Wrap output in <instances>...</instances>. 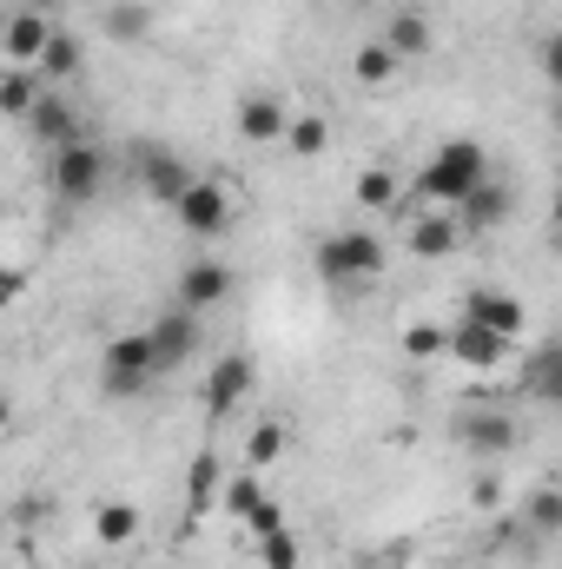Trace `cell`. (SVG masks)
Returning <instances> with one entry per match:
<instances>
[{
  "label": "cell",
  "instance_id": "obj_4",
  "mask_svg": "<svg viewBox=\"0 0 562 569\" xmlns=\"http://www.w3.org/2000/svg\"><path fill=\"white\" fill-rule=\"evenodd\" d=\"M152 378H159V358H152L145 331H127V338H107V351H100V391H107L113 405L140 398V391L152 385Z\"/></svg>",
  "mask_w": 562,
  "mask_h": 569
},
{
  "label": "cell",
  "instance_id": "obj_20",
  "mask_svg": "<svg viewBox=\"0 0 562 569\" xmlns=\"http://www.w3.org/2000/svg\"><path fill=\"white\" fill-rule=\"evenodd\" d=\"M140 537V503L133 497H107L100 510H93V543L100 550H127Z\"/></svg>",
  "mask_w": 562,
  "mask_h": 569
},
{
  "label": "cell",
  "instance_id": "obj_30",
  "mask_svg": "<svg viewBox=\"0 0 562 569\" xmlns=\"http://www.w3.org/2000/svg\"><path fill=\"white\" fill-rule=\"evenodd\" d=\"M252 550H259V563H265V569H298V563H304V550H298V530H291V523H279L272 537H259Z\"/></svg>",
  "mask_w": 562,
  "mask_h": 569
},
{
  "label": "cell",
  "instance_id": "obj_10",
  "mask_svg": "<svg viewBox=\"0 0 562 569\" xmlns=\"http://www.w3.org/2000/svg\"><path fill=\"white\" fill-rule=\"evenodd\" d=\"M456 443L470 450V457H516V443H523V425L510 418V411H463L456 418Z\"/></svg>",
  "mask_w": 562,
  "mask_h": 569
},
{
  "label": "cell",
  "instance_id": "obj_23",
  "mask_svg": "<svg viewBox=\"0 0 562 569\" xmlns=\"http://www.w3.org/2000/svg\"><path fill=\"white\" fill-rule=\"evenodd\" d=\"M279 146L291 152V159H318V152L331 146V120H324L318 107H304V113H291V120H284V140Z\"/></svg>",
  "mask_w": 562,
  "mask_h": 569
},
{
  "label": "cell",
  "instance_id": "obj_31",
  "mask_svg": "<svg viewBox=\"0 0 562 569\" xmlns=\"http://www.w3.org/2000/svg\"><path fill=\"white\" fill-rule=\"evenodd\" d=\"M107 33H113V40H145V33H152V7H140V0L107 7Z\"/></svg>",
  "mask_w": 562,
  "mask_h": 569
},
{
  "label": "cell",
  "instance_id": "obj_6",
  "mask_svg": "<svg viewBox=\"0 0 562 569\" xmlns=\"http://www.w3.org/2000/svg\"><path fill=\"white\" fill-rule=\"evenodd\" d=\"M172 212H179V226H185L192 239H225V226H232V192H225L219 179H199V172H192V186L172 199Z\"/></svg>",
  "mask_w": 562,
  "mask_h": 569
},
{
  "label": "cell",
  "instance_id": "obj_36",
  "mask_svg": "<svg viewBox=\"0 0 562 569\" xmlns=\"http://www.w3.org/2000/svg\"><path fill=\"white\" fill-rule=\"evenodd\" d=\"M418 563V543L404 537V543H384V569H411Z\"/></svg>",
  "mask_w": 562,
  "mask_h": 569
},
{
  "label": "cell",
  "instance_id": "obj_7",
  "mask_svg": "<svg viewBox=\"0 0 562 569\" xmlns=\"http://www.w3.org/2000/svg\"><path fill=\"white\" fill-rule=\"evenodd\" d=\"M510 351L516 345H503V338H490L483 325H443V358L456 365V371H470V378H496L503 365H510Z\"/></svg>",
  "mask_w": 562,
  "mask_h": 569
},
{
  "label": "cell",
  "instance_id": "obj_17",
  "mask_svg": "<svg viewBox=\"0 0 562 569\" xmlns=\"http://www.w3.org/2000/svg\"><path fill=\"white\" fill-rule=\"evenodd\" d=\"M284 120H291V107H284L279 93H245L239 113H232V127H239V140L245 146H279Z\"/></svg>",
  "mask_w": 562,
  "mask_h": 569
},
{
  "label": "cell",
  "instance_id": "obj_35",
  "mask_svg": "<svg viewBox=\"0 0 562 569\" xmlns=\"http://www.w3.org/2000/svg\"><path fill=\"white\" fill-rule=\"evenodd\" d=\"M284 523V510L279 503H272V497H265V503H259V510H252V517H245V537H252V543H259V537H272V530H279Z\"/></svg>",
  "mask_w": 562,
  "mask_h": 569
},
{
  "label": "cell",
  "instance_id": "obj_25",
  "mask_svg": "<svg viewBox=\"0 0 562 569\" xmlns=\"http://www.w3.org/2000/svg\"><path fill=\"white\" fill-rule=\"evenodd\" d=\"M40 100V73L33 67H0V120H27Z\"/></svg>",
  "mask_w": 562,
  "mask_h": 569
},
{
  "label": "cell",
  "instance_id": "obj_38",
  "mask_svg": "<svg viewBox=\"0 0 562 569\" xmlns=\"http://www.w3.org/2000/svg\"><path fill=\"white\" fill-rule=\"evenodd\" d=\"M27 7H33V13H47V20H60V7H67V0H27Z\"/></svg>",
  "mask_w": 562,
  "mask_h": 569
},
{
  "label": "cell",
  "instance_id": "obj_13",
  "mask_svg": "<svg viewBox=\"0 0 562 569\" xmlns=\"http://www.w3.org/2000/svg\"><path fill=\"white\" fill-rule=\"evenodd\" d=\"M232 284H239V272H232L225 259H192V266L179 272V311L205 318L212 305H225V298H232Z\"/></svg>",
  "mask_w": 562,
  "mask_h": 569
},
{
  "label": "cell",
  "instance_id": "obj_15",
  "mask_svg": "<svg viewBox=\"0 0 562 569\" xmlns=\"http://www.w3.org/2000/svg\"><path fill=\"white\" fill-rule=\"evenodd\" d=\"M456 246H463V226H456V212H423V219H411L404 226V252L411 259H423V266H436V259H456Z\"/></svg>",
  "mask_w": 562,
  "mask_h": 569
},
{
  "label": "cell",
  "instance_id": "obj_24",
  "mask_svg": "<svg viewBox=\"0 0 562 569\" xmlns=\"http://www.w3.org/2000/svg\"><path fill=\"white\" fill-rule=\"evenodd\" d=\"M523 523H530V537H536V543L562 537V490H556V483L523 490Z\"/></svg>",
  "mask_w": 562,
  "mask_h": 569
},
{
  "label": "cell",
  "instance_id": "obj_5",
  "mask_svg": "<svg viewBox=\"0 0 562 569\" xmlns=\"http://www.w3.org/2000/svg\"><path fill=\"white\" fill-rule=\"evenodd\" d=\"M456 318H463V325H483V331L503 338V345H516V338L530 331V305H523L516 291H496V284H470V298H463Z\"/></svg>",
  "mask_w": 562,
  "mask_h": 569
},
{
  "label": "cell",
  "instance_id": "obj_12",
  "mask_svg": "<svg viewBox=\"0 0 562 569\" xmlns=\"http://www.w3.org/2000/svg\"><path fill=\"white\" fill-rule=\"evenodd\" d=\"M53 27H60V20H47V13H33V7H13V13L0 20V67H33V60L47 53Z\"/></svg>",
  "mask_w": 562,
  "mask_h": 569
},
{
  "label": "cell",
  "instance_id": "obj_39",
  "mask_svg": "<svg viewBox=\"0 0 562 569\" xmlns=\"http://www.w3.org/2000/svg\"><path fill=\"white\" fill-rule=\"evenodd\" d=\"M351 7H371V0H351Z\"/></svg>",
  "mask_w": 562,
  "mask_h": 569
},
{
  "label": "cell",
  "instance_id": "obj_26",
  "mask_svg": "<svg viewBox=\"0 0 562 569\" xmlns=\"http://www.w3.org/2000/svg\"><path fill=\"white\" fill-rule=\"evenodd\" d=\"M523 398H536V405H556L562 398V351L556 345H543V351L523 365Z\"/></svg>",
  "mask_w": 562,
  "mask_h": 569
},
{
  "label": "cell",
  "instance_id": "obj_21",
  "mask_svg": "<svg viewBox=\"0 0 562 569\" xmlns=\"http://www.w3.org/2000/svg\"><path fill=\"white\" fill-rule=\"evenodd\" d=\"M430 40H436V33H430V13H418V7H398V13L384 20V47H391L404 67L430 53Z\"/></svg>",
  "mask_w": 562,
  "mask_h": 569
},
{
  "label": "cell",
  "instance_id": "obj_29",
  "mask_svg": "<svg viewBox=\"0 0 562 569\" xmlns=\"http://www.w3.org/2000/svg\"><path fill=\"white\" fill-rule=\"evenodd\" d=\"M259 503H265V483H259V470H239V477H225V490H219V510H225L232 523H245Z\"/></svg>",
  "mask_w": 562,
  "mask_h": 569
},
{
  "label": "cell",
  "instance_id": "obj_1",
  "mask_svg": "<svg viewBox=\"0 0 562 569\" xmlns=\"http://www.w3.org/2000/svg\"><path fill=\"white\" fill-rule=\"evenodd\" d=\"M476 179H490V152H483L476 140H443V146H436V152L418 166V172L404 179V186L418 192L423 206L450 212V206H456V199H463Z\"/></svg>",
  "mask_w": 562,
  "mask_h": 569
},
{
  "label": "cell",
  "instance_id": "obj_19",
  "mask_svg": "<svg viewBox=\"0 0 562 569\" xmlns=\"http://www.w3.org/2000/svg\"><path fill=\"white\" fill-rule=\"evenodd\" d=\"M351 199H358L364 212H398V206H404V172H398V166H364V172L351 179Z\"/></svg>",
  "mask_w": 562,
  "mask_h": 569
},
{
  "label": "cell",
  "instance_id": "obj_22",
  "mask_svg": "<svg viewBox=\"0 0 562 569\" xmlns=\"http://www.w3.org/2000/svg\"><path fill=\"white\" fill-rule=\"evenodd\" d=\"M398 73H404V60H398L384 40H364V47H351V80H358L364 93H384Z\"/></svg>",
  "mask_w": 562,
  "mask_h": 569
},
{
  "label": "cell",
  "instance_id": "obj_14",
  "mask_svg": "<svg viewBox=\"0 0 562 569\" xmlns=\"http://www.w3.org/2000/svg\"><path fill=\"white\" fill-rule=\"evenodd\" d=\"M145 345H152L159 371H179V365H192V351H199V318L172 305L159 325H145Z\"/></svg>",
  "mask_w": 562,
  "mask_h": 569
},
{
  "label": "cell",
  "instance_id": "obj_28",
  "mask_svg": "<svg viewBox=\"0 0 562 569\" xmlns=\"http://www.w3.org/2000/svg\"><path fill=\"white\" fill-rule=\"evenodd\" d=\"M33 73H40V87H60V80H73V73H80V40L53 27V40H47V53L33 60Z\"/></svg>",
  "mask_w": 562,
  "mask_h": 569
},
{
  "label": "cell",
  "instance_id": "obj_33",
  "mask_svg": "<svg viewBox=\"0 0 562 569\" xmlns=\"http://www.w3.org/2000/svg\"><path fill=\"white\" fill-rule=\"evenodd\" d=\"M470 503H476L483 517H496V510L510 503V477H503V470H483V477L470 483Z\"/></svg>",
  "mask_w": 562,
  "mask_h": 569
},
{
  "label": "cell",
  "instance_id": "obj_16",
  "mask_svg": "<svg viewBox=\"0 0 562 569\" xmlns=\"http://www.w3.org/2000/svg\"><path fill=\"white\" fill-rule=\"evenodd\" d=\"M27 127H33V140H40V146L87 140V127H80V107H73L67 93H53V87H40V100H33V113H27Z\"/></svg>",
  "mask_w": 562,
  "mask_h": 569
},
{
  "label": "cell",
  "instance_id": "obj_34",
  "mask_svg": "<svg viewBox=\"0 0 562 569\" xmlns=\"http://www.w3.org/2000/svg\"><path fill=\"white\" fill-rule=\"evenodd\" d=\"M27 291H33V272L27 266H0V311H13Z\"/></svg>",
  "mask_w": 562,
  "mask_h": 569
},
{
  "label": "cell",
  "instance_id": "obj_32",
  "mask_svg": "<svg viewBox=\"0 0 562 569\" xmlns=\"http://www.w3.org/2000/svg\"><path fill=\"white\" fill-rule=\"evenodd\" d=\"M404 358H411V365H436V358H443V325H430V318L404 325Z\"/></svg>",
  "mask_w": 562,
  "mask_h": 569
},
{
  "label": "cell",
  "instance_id": "obj_3",
  "mask_svg": "<svg viewBox=\"0 0 562 569\" xmlns=\"http://www.w3.org/2000/svg\"><path fill=\"white\" fill-rule=\"evenodd\" d=\"M47 179H53V199H60V206H93V199L107 192V152H100L93 140L53 146Z\"/></svg>",
  "mask_w": 562,
  "mask_h": 569
},
{
  "label": "cell",
  "instance_id": "obj_9",
  "mask_svg": "<svg viewBox=\"0 0 562 569\" xmlns=\"http://www.w3.org/2000/svg\"><path fill=\"white\" fill-rule=\"evenodd\" d=\"M450 212H456L463 239H476V232H496V226L516 212V186H510V179H476V186H470V192H463Z\"/></svg>",
  "mask_w": 562,
  "mask_h": 569
},
{
  "label": "cell",
  "instance_id": "obj_2",
  "mask_svg": "<svg viewBox=\"0 0 562 569\" xmlns=\"http://www.w3.org/2000/svg\"><path fill=\"white\" fill-rule=\"evenodd\" d=\"M384 266H391V246L378 239V232H324L318 246H311V272L324 284H371L384 279Z\"/></svg>",
  "mask_w": 562,
  "mask_h": 569
},
{
  "label": "cell",
  "instance_id": "obj_8",
  "mask_svg": "<svg viewBox=\"0 0 562 569\" xmlns=\"http://www.w3.org/2000/svg\"><path fill=\"white\" fill-rule=\"evenodd\" d=\"M252 385H259V358H252V351H225V358L205 371V418L225 425V418L252 398Z\"/></svg>",
  "mask_w": 562,
  "mask_h": 569
},
{
  "label": "cell",
  "instance_id": "obj_18",
  "mask_svg": "<svg viewBox=\"0 0 562 569\" xmlns=\"http://www.w3.org/2000/svg\"><path fill=\"white\" fill-rule=\"evenodd\" d=\"M219 490H225V463H219V450H199L192 470H185V523L212 517L219 510Z\"/></svg>",
  "mask_w": 562,
  "mask_h": 569
},
{
  "label": "cell",
  "instance_id": "obj_11",
  "mask_svg": "<svg viewBox=\"0 0 562 569\" xmlns=\"http://www.w3.org/2000/svg\"><path fill=\"white\" fill-rule=\"evenodd\" d=\"M133 179H140L145 199H159V206H172L185 186H192V166L172 152V146H133Z\"/></svg>",
  "mask_w": 562,
  "mask_h": 569
},
{
  "label": "cell",
  "instance_id": "obj_27",
  "mask_svg": "<svg viewBox=\"0 0 562 569\" xmlns=\"http://www.w3.org/2000/svg\"><path fill=\"white\" fill-rule=\"evenodd\" d=\"M284 443H291L284 418H259V425L245 430V470H272L284 457Z\"/></svg>",
  "mask_w": 562,
  "mask_h": 569
},
{
  "label": "cell",
  "instance_id": "obj_37",
  "mask_svg": "<svg viewBox=\"0 0 562 569\" xmlns=\"http://www.w3.org/2000/svg\"><path fill=\"white\" fill-rule=\"evenodd\" d=\"M13 430V391H0V437Z\"/></svg>",
  "mask_w": 562,
  "mask_h": 569
}]
</instances>
